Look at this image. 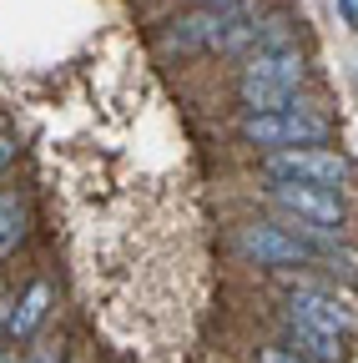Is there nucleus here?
<instances>
[{
    "label": "nucleus",
    "instance_id": "f257e3e1",
    "mask_svg": "<svg viewBox=\"0 0 358 363\" xmlns=\"http://www.w3.org/2000/svg\"><path fill=\"white\" fill-rule=\"evenodd\" d=\"M237 142L252 147L257 157L288 152V147H323V142H333V121L303 96L298 106H283V111H242Z\"/></svg>",
    "mask_w": 358,
    "mask_h": 363
},
{
    "label": "nucleus",
    "instance_id": "f03ea898",
    "mask_svg": "<svg viewBox=\"0 0 358 363\" xmlns=\"http://www.w3.org/2000/svg\"><path fill=\"white\" fill-rule=\"evenodd\" d=\"M252 6H237V11H217V6H187L167 16L157 30H152V56L157 61H192V56H217V45L228 40V30L247 16Z\"/></svg>",
    "mask_w": 358,
    "mask_h": 363
},
{
    "label": "nucleus",
    "instance_id": "7ed1b4c3",
    "mask_svg": "<svg viewBox=\"0 0 358 363\" xmlns=\"http://www.w3.org/2000/svg\"><path fill=\"white\" fill-rule=\"evenodd\" d=\"M233 252H237L247 267H257V272H288V267L323 262V252L313 247L308 238H298L293 227L278 222V217H247V222H237Z\"/></svg>",
    "mask_w": 358,
    "mask_h": 363
},
{
    "label": "nucleus",
    "instance_id": "20e7f679",
    "mask_svg": "<svg viewBox=\"0 0 358 363\" xmlns=\"http://www.w3.org/2000/svg\"><path fill=\"white\" fill-rule=\"evenodd\" d=\"M267 187V207L283 212L288 222H308V227H328V233H348V202L338 187H313V182H273L262 177Z\"/></svg>",
    "mask_w": 358,
    "mask_h": 363
},
{
    "label": "nucleus",
    "instance_id": "39448f33",
    "mask_svg": "<svg viewBox=\"0 0 358 363\" xmlns=\"http://www.w3.org/2000/svg\"><path fill=\"white\" fill-rule=\"evenodd\" d=\"M257 172L273 182H313V187H353V162L338 147H288V152H267L257 157Z\"/></svg>",
    "mask_w": 358,
    "mask_h": 363
},
{
    "label": "nucleus",
    "instance_id": "423d86ee",
    "mask_svg": "<svg viewBox=\"0 0 358 363\" xmlns=\"http://www.w3.org/2000/svg\"><path fill=\"white\" fill-rule=\"evenodd\" d=\"M278 45H303V16L288 11V6H252L233 30L228 40L217 45V56L222 61H242L252 51H278Z\"/></svg>",
    "mask_w": 358,
    "mask_h": 363
},
{
    "label": "nucleus",
    "instance_id": "0eeeda50",
    "mask_svg": "<svg viewBox=\"0 0 358 363\" xmlns=\"http://www.w3.org/2000/svg\"><path fill=\"white\" fill-rule=\"evenodd\" d=\"M283 313H288V318H303V323H318V328H328V333L358 338V308H353L343 293H333V288L298 283V288H288Z\"/></svg>",
    "mask_w": 358,
    "mask_h": 363
},
{
    "label": "nucleus",
    "instance_id": "6e6552de",
    "mask_svg": "<svg viewBox=\"0 0 358 363\" xmlns=\"http://www.w3.org/2000/svg\"><path fill=\"white\" fill-rule=\"evenodd\" d=\"M237 81H262V86H288L303 91L313 81V61L303 45H278V51H252L237 61Z\"/></svg>",
    "mask_w": 358,
    "mask_h": 363
},
{
    "label": "nucleus",
    "instance_id": "1a4fd4ad",
    "mask_svg": "<svg viewBox=\"0 0 358 363\" xmlns=\"http://www.w3.org/2000/svg\"><path fill=\"white\" fill-rule=\"evenodd\" d=\"M51 308H56V288H51L46 278H30V283L21 288V298L6 308V338H11V343H30L40 328H46Z\"/></svg>",
    "mask_w": 358,
    "mask_h": 363
},
{
    "label": "nucleus",
    "instance_id": "9d476101",
    "mask_svg": "<svg viewBox=\"0 0 358 363\" xmlns=\"http://www.w3.org/2000/svg\"><path fill=\"white\" fill-rule=\"evenodd\" d=\"M283 343H288L293 353H303L308 363H348V343H353V338L328 333V328H318V323H303V318H288V313H283Z\"/></svg>",
    "mask_w": 358,
    "mask_h": 363
},
{
    "label": "nucleus",
    "instance_id": "9b49d317",
    "mask_svg": "<svg viewBox=\"0 0 358 363\" xmlns=\"http://www.w3.org/2000/svg\"><path fill=\"white\" fill-rule=\"evenodd\" d=\"M233 96L242 111H283V106H298L303 91H288V86H262V81H233Z\"/></svg>",
    "mask_w": 358,
    "mask_h": 363
},
{
    "label": "nucleus",
    "instance_id": "f8f14e48",
    "mask_svg": "<svg viewBox=\"0 0 358 363\" xmlns=\"http://www.w3.org/2000/svg\"><path fill=\"white\" fill-rule=\"evenodd\" d=\"M30 233V207L21 192H0V257H11Z\"/></svg>",
    "mask_w": 358,
    "mask_h": 363
},
{
    "label": "nucleus",
    "instance_id": "ddd939ff",
    "mask_svg": "<svg viewBox=\"0 0 358 363\" xmlns=\"http://www.w3.org/2000/svg\"><path fill=\"white\" fill-rule=\"evenodd\" d=\"M252 363H308L303 353H293L288 343H273V348H257V358Z\"/></svg>",
    "mask_w": 358,
    "mask_h": 363
},
{
    "label": "nucleus",
    "instance_id": "4468645a",
    "mask_svg": "<svg viewBox=\"0 0 358 363\" xmlns=\"http://www.w3.org/2000/svg\"><path fill=\"white\" fill-rule=\"evenodd\" d=\"M16 157H21V142H16V136H0V177L16 167Z\"/></svg>",
    "mask_w": 358,
    "mask_h": 363
},
{
    "label": "nucleus",
    "instance_id": "2eb2a0df",
    "mask_svg": "<svg viewBox=\"0 0 358 363\" xmlns=\"http://www.w3.org/2000/svg\"><path fill=\"white\" fill-rule=\"evenodd\" d=\"M338 11H343V26L358 30V0H338Z\"/></svg>",
    "mask_w": 358,
    "mask_h": 363
},
{
    "label": "nucleus",
    "instance_id": "dca6fc26",
    "mask_svg": "<svg viewBox=\"0 0 358 363\" xmlns=\"http://www.w3.org/2000/svg\"><path fill=\"white\" fill-rule=\"evenodd\" d=\"M187 6H217V11H237V6H252V0H187Z\"/></svg>",
    "mask_w": 358,
    "mask_h": 363
},
{
    "label": "nucleus",
    "instance_id": "f3484780",
    "mask_svg": "<svg viewBox=\"0 0 358 363\" xmlns=\"http://www.w3.org/2000/svg\"><path fill=\"white\" fill-rule=\"evenodd\" d=\"M30 363H66V358H61V353H35Z\"/></svg>",
    "mask_w": 358,
    "mask_h": 363
},
{
    "label": "nucleus",
    "instance_id": "a211bd4d",
    "mask_svg": "<svg viewBox=\"0 0 358 363\" xmlns=\"http://www.w3.org/2000/svg\"><path fill=\"white\" fill-rule=\"evenodd\" d=\"M6 308L11 303H6V293H0V338H6Z\"/></svg>",
    "mask_w": 358,
    "mask_h": 363
},
{
    "label": "nucleus",
    "instance_id": "6ab92c4d",
    "mask_svg": "<svg viewBox=\"0 0 358 363\" xmlns=\"http://www.w3.org/2000/svg\"><path fill=\"white\" fill-rule=\"evenodd\" d=\"M0 363H16V358H11V353H0Z\"/></svg>",
    "mask_w": 358,
    "mask_h": 363
}]
</instances>
